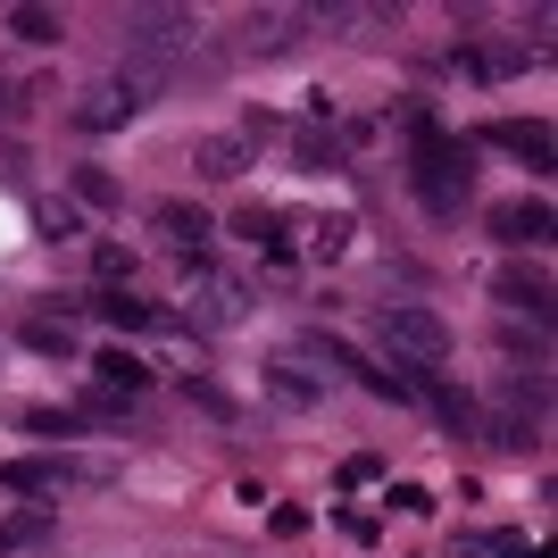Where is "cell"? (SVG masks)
I'll return each mask as SVG.
<instances>
[{"instance_id": "7c38bea8", "label": "cell", "mask_w": 558, "mask_h": 558, "mask_svg": "<svg viewBox=\"0 0 558 558\" xmlns=\"http://www.w3.org/2000/svg\"><path fill=\"white\" fill-rule=\"evenodd\" d=\"M50 542H59V509H17L0 525V558L9 550H50Z\"/></svg>"}, {"instance_id": "30bf717a", "label": "cell", "mask_w": 558, "mask_h": 558, "mask_svg": "<svg viewBox=\"0 0 558 558\" xmlns=\"http://www.w3.org/2000/svg\"><path fill=\"white\" fill-rule=\"evenodd\" d=\"M75 484V459H0V492H59Z\"/></svg>"}, {"instance_id": "2e32d148", "label": "cell", "mask_w": 558, "mask_h": 558, "mask_svg": "<svg viewBox=\"0 0 558 558\" xmlns=\"http://www.w3.org/2000/svg\"><path fill=\"white\" fill-rule=\"evenodd\" d=\"M25 350H34V359H84L68 317H25Z\"/></svg>"}, {"instance_id": "5b68a950", "label": "cell", "mask_w": 558, "mask_h": 558, "mask_svg": "<svg viewBox=\"0 0 558 558\" xmlns=\"http://www.w3.org/2000/svg\"><path fill=\"white\" fill-rule=\"evenodd\" d=\"M492 242L542 251V242H550V201H500V209H492Z\"/></svg>"}, {"instance_id": "4fadbf2b", "label": "cell", "mask_w": 558, "mask_h": 558, "mask_svg": "<svg viewBox=\"0 0 558 558\" xmlns=\"http://www.w3.org/2000/svg\"><path fill=\"white\" fill-rule=\"evenodd\" d=\"M0 25H9L17 43H34V50H50L59 34H68V17H59V9H34V0H17V9H0Z\"/></svg>"}, {"instance_id": "603a6c76", "label": "cell", "mask_w": 558, "mask_h": 558, "mask_svg": "<svg viewBox=\"0 0 558 558\" xmlns=\"http://www.w3.org/2000/svg\"><path fill=\"white\" fill-rule=\"evenodd\" d=\"M25 434H50V442H68V434H75V409H34V417H25Z\"/></svg>"}, {"instance_id": "cb8c5ba5", "label": "cell", "mask_w": 558, "mask_h": 558, "mask_svg": "<svg viewBox=\"0 0 558 558\" xmlns=\"http://www.w3.org/2000/svg\"><path fill=\"white\" fill-rule=\"evenodd\" d=\"M25 167H34V159H25V142H0V184H25Z\"/></svg>"}, {"instance_id": "8fae6325", "label": "cell", "mask_w": 558, "mask_h": 558, "mask_svg": "<svg viewBox=\"0 0 558 558\" xmlns=\"http://www.w3.org/2000/svg\"><path fill=\"white\" fill-rule=\"evenodd\" d=\"M93 308H100V326H117V333H159L167 326V308L134 301V292H93Z\"/></svg>"}, {"instance_id": "e0dca14e", "label": "cell", "mask_w": 558, "mask_h": 558, "mask_svg": "<svg viewBox=\"0 0 558 558\" xmlns=\"http://www.w3.org/2000/svg\"><path fill=\"white\" fill-rule=\"evenodd\" d=\"M292 167H301V175H333V167H342V142L301 125V134H292Z\"/></svg>"}, {"instance_id": "5bb4252c", "label": "cell", "mask_w": 558, "mask_h": 558, "mask_svg": "<svg viewBox=\"0 0 558 558\" xmlns=\"http://www.w3.org/2000/svg\"><path fill=\"white\" fill-rule=\"evenodd\" d=\"M93 384H100V392H117V400H134L142 384H150V367H142L134 350H100V359H93Z\"/></svg>"}, {"instance_id": "3957f363", "label": "cell", "mask_w": 558, "mask_h": 558, "mask_svg": "<svg viewBox=\"0 0 558 558\" xmlns=\"http://www.w3.org/2000/svg\"><path fill=\"white\" fill-rule=\"evenodd\" d=\"M384 342H392L417 375H434V367L450 359V326H442L425 301H392V308H384Z\"/></svg>"}, {"instance_id": "d4e9b609", "label": "cell", "mask_w": 558, "mask_h": 558, "mask_svg": "<svg viewBox=\"0 0 558 558\" xmlns=\"http://www.w3.org/2000/svg\"><path fill=\"white\" fill-rule=\"evenodd\" d=\"M25 117V84H9V75H0V125H17Z\"/></svg>"}, {"instance_id": "7402d4cb", "label": "cell", "mask_w": 558, "mask_h": 558, "mask_svg": "<svg viewBox=\"0 0 558 558\" xmlns=\"http://www.w3.org/2000/svg\"><path fill=\"white\" fill-rule=\"evenodd\" d=\"M184 392H192V400H201V409H209V417H217V425H233V417H242V409H233V392H217L209 375H184Z\"/></svg>"}, {"instance_id": "8992f818", "label": "cell", "mask_w": 558, "mask_h": 558, "mask_svg": "<svg viewBox=\"0 0 558 558\" xmlns=\"http://www.w3.org/2000/svg\"><path fill=\"white\" fill-rule=\"evenodd\" d=\"M150 226L167 233V251H184L192 267H201V251H209V209H192V201H159V209H150Z\"/></svg>"}, {"instance_id": "6da1fadb", "label": "cell", "mask_w": 558, "mask_h": 558, "mask_svg": "<svg viewBox=\"0 0 558 558\" xmlns=\"http://www.w3.org/2000/svg\"><path fill=\"white\" fill-rule=\"evenodd\" d=\"M409 142H417V201L434 217H459L466 184H475V150H466V134H442V117L434 109H409Z\"/></svg>"}, {"instance_id": "9a60e30c", "label": "cell", "mask_w": 558, "mask_h": 558, "mask_svg": "<svg viewBox=\"0 0 558 558\" xmlns=\"http://www.w3.org/2000/svg\"><path fill=\"white\" fill-rule=\"evenodd\" d=\"M192 167H201L209 184H233V175L251 167V150H242V134H209L201 150H192Z\"/></svg>"}, {"instance_id": "44dd1931", "label": "cell", "mask_w": 558, "mask_h": 558, "mask_svg": "<svg viewBox=\"0 0 558 558\" xmlns=\"http://www.w3.org/2000/svg\"><path fill=\"white\" fill-rule=\"evenodd\" d=\"M308 251H317V258H342L350 251V217H317V226H308Z\"/></svg>"}, {"instance_id": "ba28073f", "label": "cell", "mask_w": 558, "mask_h": 558, "mask_svg": "<svg viewBox=\"0 0 558 558\" xmlns=\"http://www.w3.org/2000/svg\"><path fill=\"white\" fill-rule=\"evenodd\" d=\"M267 392H276L283 409H317V400H326V375L308 367V359H292V350H283L276 367H267Z\"/></svg>"}, {"instance_id": "277c9868", "label": "cell", "mask_w": 558, "mask_h": 558, "mask_svg": "<svg viewBox=\"0 0 558 558\" xmlns=\"http://www.w3.org/2000/svg\"><path fill=\"white\" fill-rule=\"evenodd\" d=\"M301 34H308V9H251L242 34H233V50H242V59H283Z\"/></svg>"}, {"instance_id": "484cf974", "label": "cell", "mask_w": 558, "mask_h": 558, "mask_svg": "<svg viewBox=\"0 0 558 558\" xmlns=\"http://www.w3.org/2000/svg\"><path fill=\"white\" fill-rule=\"evenodd\" d=\"M392 509H409V517H425V509H434V492H417V484H392Z\"/></svg>"}, {"instance_id": "ac0fdd59", "label": "cell", "mask_w": 558, "mask_h": 558, "mask_svg": "<svg viewBox=\"0 0 558 558\" xmlns=\"http://www.w3.org/2000/svg\"><path fill=\"white\" fill-rule=\"evenodd\" d=\"M34 233H43V242H75V233H84L75 201H34Z\"/></svg>"}, {"instance_id": "d6986e66", "label": "cell", "mask_w": 558, "mask_h": 558, "mask_svg": "<svg viewBox=\"0 0 558 558\" xmlns=\"http://www.w3.org/2000/svg\"><path fill=\"white\" fill-rule=\"evenodd\" d=\"M93 276H100V292H125V283H134V251H125V242H100Z\"/></svg>"}, {"instance_id": "52a82bcc", "label": "cell", "mask_w": 558, "mask_h": 558, "mask_svg": "<svg viewBox=\"0 0 558 558\" xmlns=\"http://www.w3.org/2000/svg\"><path fill=\"white\" fill-rule=\"evenodd\" d=\"M484 142L525 167H550V125H534V117H500V125H484Z\"/></svg>"}, {"instance_id": "ffe728a7", "label": "cell", "mask_w": 558, "mask_h": 558, "mask_svg": "<svg viewBox=\"0 0 558 558\" xmlns=\"http://www.w3.org/2000/svg\"><path fill=\"white\" fill-rule=\"evenodd\" d=\"M75 201L84 209H117V175L109 167H75Z\"/></svg>"}, {"instance_id": "9c48e42d", "label": "cell", "mask_w": 558, "mask_h": 558, "mask_svg": "<svg viewBox=\"0 0 558 558\" xmlns=\"http://www.w3.org/2000/svg\"><path fill=\"white\" fill-rule=\"evenodd\" d=\"M492 301H500V308H525V317L542 326V317H550V283H542L534 267H500V276H492Z\"/></svg>"}, {"instance_id": "7a4b0ae2", "label": "cell", "mask_w": 558, "mask_h": 558, "mask_svg": "<svg viewBox=\"0 0 558 558\" xmlns=\"http://www.w3.org/2000/svg\"><path fill=\"white\" fill-rule=\"evenodd\" d=\"M251 317V283L226 276V267H192L184 276V326L192 333H226Z\"/></svg>"}]
</instances>
